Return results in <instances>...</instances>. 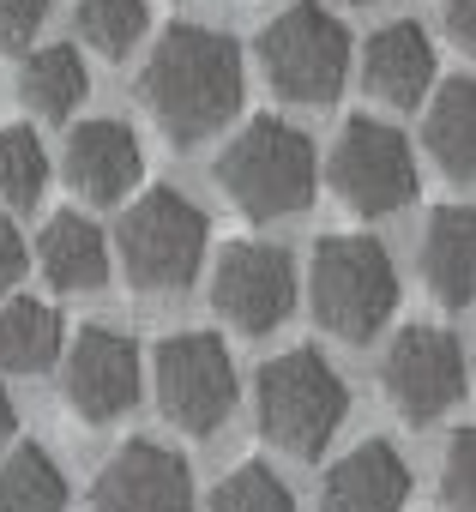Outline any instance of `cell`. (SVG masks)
Here are the masks:
<instances>
[{
  "label": "cell",
  "mask_w": 476,
  "mask_h": 512,
  "mask_svg": "<svg viewBox=\"0 0 476 512\" xmlns=\"http://www.w3.org/2000/svg\"><path fill=\"white\" fill-rule=\"evenodd\" d=\"M440 19H446V37H452V43L476 61V0H446Z\"/></svg>",
  "instance_id": "cell-28"
},
{
  "label": "cell",
  "mask_w": 476,
  "mask_h": 512,
  "mask_svg": "<svg viewBox=\"0 0 476 512\" xmlns=\"http://www.w3.org/2000/svg\"><path fill=\"white\" fill-rule=\"evenodd\" d=\"M25 266H31V247H25L19 223H7V217H0V296H7V290L25 278Z\"/></svg>",
  "instance_id": "cell-27"
},
{
  "label": "cell",
  "mask_w": 476,
  "mask_h": 512,
  "mask_svg": "<svg viewBox=\"0 0 476 512\" xmlns=\"http://www.w3.org/2000/svg\"><path fill=\"white\" fill-rule=\"evenodd\" d=\"M13 434H19V404H13V392L0 386V452L13 446Z\"/></svg>",
  "instance_id": "cell-29"
},
{
  "label": "cell",
  "mask_w": 476,
  "mask_h": 512,
  "mask_svg": "<svg viewBox=\"0 0 476 512\" xmlns=\"http://www.w3.org/2000/svg\"><path fill=\"white\" fill-rule=\"evenodd\" d=\"M211 308L242 332V338H266L290 320L296 308V266L290 253L272 241H229L217 253L211 272Z\"/></svg>",
  "instance_id": "cell-10"
},
{
  "label": "cell",
  "mask_w": 476,
  "mask_h": 512,
  "mask_svg": "<svg viewBox=\"0 0 476 512\" xmlns=\"http://www.w3.org/2000/svg\"><path fill=\"white\" fill-rule=\"evenodd\" d=\"M43 19H49V0H0V55L31 49Z\"/></svg>",
  "instance_id": "cell-26"
},
{
  "label": "cell",
  "mask_w": 476,
  "mask_h": 512,
  "mask_svg": "<svg viewBox=\"0 0 476 512\" xmlns=\"http://www.w3.org/2000/svg\"><path fill=\"white\" fill-rule=\"evenodd\" d=\"M422 151L452 175L476 181V79H446L422 121Z\"/></svg>",
  "instance_id": "cell-18"
},
{
  "label": "cell",
  "mask_w": 476,
  "mask_h": 512,
  "mask_svg": "<svg viewBox=\"0 0 476 512\" xmlns=\"http://www.w3.org/2000/svg\"><path fill=\"white\" fill-rule=\"evenodd\" d=\"M151 374H157L163 422L193 440L217 434L223 416L235 410V362L217 332H169L151 356Z\"/></svg>",
  "instance_id": "cell-8"
},
{
  "label": "cell",
  "mask_w": 476,
  "mask_h": 512,
  "mask_svg": "<svg viewBox=\"0 0 476 512\" xmlns=\"http://www.w3.org/2000/svg\"><path fill=\"white\" fill-rule=\"evenodd\" d=\"M37 266L49 278V290L61 296H97L109 284V241L91 217L79 211H55L37 235Z\"/></svg>",
  "instance_id": "cell-17"
},
{
  "label": "cell",
  "mask_w": 476,
  "mask_h": 512,
  "mask_svg": "<svg viewBox=\"0 0 476 512\" xmlns=\"http://www.w3.org/2000/svg\"><path fill=\"white\" fill-rule=\"evenodd\" d=\"M260 73L284 103L320 109L350 79V31L320 0H296L260 31Z\"/></svg>",
  "instance_id": "cell-6"
},
{
  "label": "cell",
  "mask_w": 476,
  "mask_h": 512,
  "mask_svg": "<svg viewBox=\"0 0 476 512\" xmlns=\"http://www.w3.org/2000/svg\"><path fill=\"white\" fill-rule=\"evenodd\" d=\"M121 272L139 296H175L199 278L205 260V211L181 187H151L115 229Z\"/></svg>",
  "instance_id": "cell-5"
},
{
  "label": "cell",
  "mask_w": 476,
  "mask_h": 512,
  "mask_svg": "<svg viewBox=\"0 0 476 512\" xmlns=\"http://www.w3.org/2000/svg\"><path fill=\"white\" fill-rule=\"evenodd\" d=\"M422 284L440 308L476 302V205H434L422 223Z\"/></svg>",
  "instance_id": "cell-16"
},
{
  "label": "cell",
  "mask_w": 476,
  "mask_h": 512,
  "mask_svg": "<svg viewBox=\"0 0 476 512\" xmlns=\"http://www.w3.org/2000/svg\"><path fill=\"white\" fill-rule=\"evenodd\" d=\"M434 73H440V61H434V43H428V31L416 19L380 25L368 37V49H362V85L386 109H416L434 91Z\"/></svg>",
  "instance_id": "cell-15"
},
{
  "label": "cell",
  "mask_w": 476,
  "mask_h": 512,
  "mask_svg": "<svg viewBox=\"0 0 476 512\" xmlns=\"http://www.w3.org/2000/svg\"><path fill=\"white\" fill-rule=\"evenodd\" d=\"M380 386H386V398L398 404L404 422H416V428L440 422V416L458 410L464 392H470L458 338H452L446 326H404V332L392 338L386 362H380Z\"/></svg>",
  "instance_id": "cell-9"
},
{
  "label": "cell",
  "mask_w": 476,
  "mask_h": 512,
  "mask_svg": "<svg viewBox=\"0 0 476 512\" xmlns=\"http://www.w3.org/2000/svg\"><path fill=\"white\" fill-rule=\"evenodd\" d=\"M61 169H67V187L85 205H115L139 187L145 151H139V133L127 121H85V127H73Z\"/></svg>",
  "instance_id": "cell-13"
},
{
  "label": "cell",
  "mask_w": 476,
  "mask_h": 512,
  "mask_svg": "<svg viewBox=\"0 0 476 512\" xmlns=\"http://www.w3.org/2000/svg\"><path fill=\"white\" fill-rule=\"evenodd\" d=\"M133 91L169 145H199L242 109V49L211 25H169L151 43Z\"/></svg>",
  "instance_id": "cell-1"
},
{
  "label": "cell",
  "mask_w": 476,
  "mask_h": 512,
  "mask_svg": "<svg viewBox=\"0 0 476 512\" xmlns=\"http://www.w3.org/2000/svg\"><path fill=\"white\" fill-rule=\"evenodd\" d=\"M205 512H296V494H290V482L272 464L248 458V464H235L229 476H217Z\"/></svg>",
  "instance_id": "cell-24"
},
{
  "label": "cell",
  "mask_w": 476,
  "mask_h": 512,
  "mask_svg": "<svg viewBox=\"0 0 476 512\" xmlns=\"http://www.w3.org/2000/svg\"><path fill=\"white\" fill-rule=\"evenodd\" d=\"M85 91H91V73L73 43H49V49L25 55V67H19V103L37 121H73Z\"/></svg>",
  "instance_id": "cell-19"
},
{
  "label": "cell",
  "mask_w": 476,
  "mask_h": 512,
  "mask_svg": "<svg viewBox=\"0 0 476 512\" xmlns=\"http://www.w3.org/2000/svg\"><path fill=\"white\" fill-rule=\"evenodd\" d=\"M73 25L103 61H127L145 43V31H151V7L145 0H79Z\"/></svg>",
  "instance_id": "cell-22"
},
{
  "label": "cell",
  "mask_w": 476,
  "mask_h": 512,
  "mask_svg": "<svg viewBox=\"0 0 476 512\" xmlns=\"http://www.w3.org/2000/svg\"><path fill=\"white\" fill-rule=\"evenodd\" d=\"M91 512H193L187 458L163 440H127L91 482Z\"/></svg>",
  "instance_id": "cell-12"
},
{
  "label": "cell",
  "mask_w": 476,
  "mask_h": 512,
  "mask_svg": "<svg viewBox=\"0 0 476 512\" xmlns=\"http://www.w3.org/2000/svg\"><path fill=\"white\" fill-rule=\"evenodd\" d=\"M254 416H260V434L278 452L320 458L326 440L350 416V386H344V374L320 350H290V356H278V362L260 368V380H254Z\"/></svg>",
  "instance_id": "cell-4"
},
{
  "label": "cell",
  "mask_w": 476,
  "mask_h": 512,
  "mask_svg": "<svg viewBox=\"0 0 476 512\" xmlns=\"http://www.w3.org/2000/svg\"><path fill=\"white\" fill-rule=\"evenodd\" d=\"M314 320L344 344H374V332L398 314V272L374 235H320L308 260Z\"/></svg>",
  "instance_id": "cell-3"
},
{
  "label": "cell",
  "mask_w": 476,
  "mask_h": 512,
  "mask_svg": "<svg viewBox=\"0 0 476 512\" xmlns=\"http://www.w3.org/2000/svg\"><path fill=\"white\" fill-rule=\"evenodd\" d=\"M67 350L61 314L37 296H13L0 308V368L7 374H49Z\"/></svg>",
  "instance_id": "cell-20"
},
{
  "label": "cell",
  "mask_w": 476,
  "mask_h": 512,
  "mask_svg": "<svg viewBox=\"0 0 476 512\" xmlns=\"http://www.w3.org/2000/svg\"><path fill=\"white\" fill-rule=\"evenodd\" d=\"M223 199L254 217V223H278V217H296L314 205L320 193V151L302 127L278 121V115H260L235 133L217 163H211Z\"/></svg>",
  "instance_id": "cell-2"
},
{
  "label": "cell",
  "mask_w": 476,
  "mask_h": 512,
  "mask_svg": "<svg viewBox=\"0 0 476 512\" xmlns=\"http://www.w3.org/2000/svg\"><path fill=\"white\" fill-rule=\"evenodd\" d=\"M440 500H446V512H476V428H458L446 440Z\"/></svg>",
  "instance_id": "cell-25"
},
{
  "label": "cell",
  "mask_w": 476,
  "mask_h": 512,
  "mask_svg": "<svg viewBox=\"0 0 476 512\" xmlns=\"http://www.w3.org/2000/svg\"><path fill=\"white\" fill-rule=\"evenodd\" d=\"M326 187L338 193L344 211L356 217H392L416 199L422 175H416V151L392 121L374 115H350L326 151Z\"/></svg>",
  "instance_id": "cell-7"
},
{
  "label": "cell",
  "mask_w": 476,
  "mask_h": 512,
  "mask_svg": "<svg viewBox=\"0 0 476 512\" xmlns=\"http://www.w3.org/2000/svg\"><path fill=\"white\" fill-rule=\"evenodd\" d=\"M61 398L79 422L103 428L139 404V344L109 326H85L61 350Z\"/></svg>",
  "instance_id": "cell-11"
},
{
  "label": "cell",
  "mask_w": 476,
  "mask_h": 512,
  "mask_svg": "<svg viewBox=\"0 0 476 512\" xmlns=\"http://www.w3.org/2000/svg\"><path fill=\"white\" fill-rule=\"evenodd\" d=\"M356 7H392V0H356Z\"/></svg>",
  "instance_id": "cell-30"
},
{
  "label": "cell",
  "mask_w": 476,
  "mask_h": 512,
  "mask_svg": "<svg viewBox=\"0 0 476 512\" xmlns=\"http://www.w3.org/2000/svg\"><path fill=\"white\" fill-rule=\"evenodd\" d=\"M404 500H410V464L392 440L350 446L320 482V512H404Z\"/></svg>",
  "instance_id": "cell-14"
},
{
  "label": "cell",
  "mask_w": 476,
  "mask_h": 512,
  "mask_svg": "<svg viewBox=\"0 0 476 512\" xmlns=\"http://www.w3.org/2000/svg\"><path fill=\"white\" fill-rule=\"evenodd\" d=\"M0 512H67V476L37 440L0 458Z\"/></svg>",
  "instance_id": "cell-21"
},
{
  "label": "cell",
  "mask_w": 476,
  "mask_h": 512,
  "mask_svg": "<svg viewBox=\"0 0 476 512\" xmlns=\"http://www.w3.org/2000/svg\"><path fill=\"white\" fill-rule=\"evenodd\" d=\"M49 193V151L37 127H0V205H37Z\"/></svg>",
  "instance_id": "cell-23"
}]
</instances>
